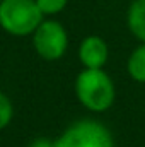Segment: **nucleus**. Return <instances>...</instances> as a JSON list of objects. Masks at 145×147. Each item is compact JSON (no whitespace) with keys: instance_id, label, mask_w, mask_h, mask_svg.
<instances>
[{"instance_id":"nucleus-1","label":"nucleus","mask_w":145,"mask_h":147,"mask_svg":"<svg viewBox=\"0 0 145 147\" xmlns=\"http://www.w3.org/2000/svg\"><path fill=\"white\" fill-rule=\"evenodd\" d=\"M75 96L89 111L104 113L116 99V86L103 69H84L75 79Z\"/></svg>"},{"instance_id":"nucleus-2","label":"nucleus","mask_w":145,"mask_h":147,"mask_svg":"<svg viewBox=\"0 0 145 147\" xmlns=\"http://www.w3.org/2000/svg\"><path fill=\"white\" fill-rule=\"evenodd\" d=\"M43 19L36 0L0 2V28L10 36H33Z\"/></svg>"},{"instance_id":"nucleus-3","label":"nucleus","mask_w":145,"mask_h":147,"mask_svg":"<svg viewBox=\"0 0 145 147\" xmlns=\"http://www.w3.org/2000/svg\"><path fill=\"white\" fill-rule=\"evenodd\" d=\"M55 142L56 147H114V137L101 121L84 118L68 125Z\"/></svg>"},{"instance_id":"nucleus-4","label":"nucleus","mask_w":145,"mask_h":147,"mask_svg":"<svg viewBox=\"0 0 145 147\" xmlns=\"http://www.w3.org/2000/svg\"><path fill=\"white\" fill-rule=\"evenodd\" d=\"M33 46L43 60H60L68 50V33L65 26L56 19L44 17L38 29L33 33Z\"/></svg>"},{"instance_id":"nucleus-5","label":"nucleus","mask_w":145,"mask_h":147,"mask_svg":"<svg viewBox=\"0 0 145 147\" xmlns=\"http://www.w3.org/2000/svg\"><path fill=\"white\" fill-rule=\"evenodd\" d=\"M109 58L108 43L97 34L85 36L79 45V60L84 69H103Z\"/></svg>"},{"instance_id":"nucleus-6","label":"nucleus","mask_w":145,"mask_h":147,"mask_svg":"<svg viewBox=\"0 0 145 147\" xmlns=\"http://www.w3.org/2000/svg\"><path fill=\"white\" fill-rule=\"evenodd\" d=\"M126 26L140 43H145V0H133L126 10Z\"/></svg>"},{"instance_id":"nucleus-7","label":"nucleus","mask_w":145,"mask_h":147,"mask_svg":"<svg viewBox=\"0 0 145 147\" xmlns=\"http://www.w3.org/2000/svg\"><path fill=\"white\" fill-rule=\"evenodd\" d=\"M126 70L135 82L145 84V43H140L130 53L126 62Z\"/></svg>"},{"instance_id":"nucleus-8","label":"nucleus","mask_w":145,"mask_h":147,"mask_svg":"<svg viewBox=\"0 0 145 147\" xmlns=\"http://www.w3.org/2000/svg\"><path fill=\"white\" fill-rule=\"evenodd\" d=\"M36 3L44 17H53L62 10H65L68 0H36Z\"/></svg>"},{"instance_id":"nucleus-9","label":"nucleus","mask_w":145,"mask_h":147,"mask_svg":"<svg viewBox=\"0 0 145 147\" xmlns=\"http://www.w3.org/2000/svg\"><path fill=\"white\" fill-rule=\"evenodd\" d=\"M12 116H14V106H12V101L10 98L0 91V130L7 128L12 121Z\"/></svg>"},{"instance_id":"nucleus-10","label":"nucleus","mask_w":145,"mask_h":147,"mask_svg":"<svg viewBox=\"0 0 145 147\" xmlns=\"http://www.w3.org/2000/svg\"><path fill=\"white\" fill-rule=\"evenodd\" d=\"M28 147H56V142L51 139H46V137H36L34 140L29 142Z\"/></svg>"},{"instance_id":"nucleus-11","label":"nucleus","mask_w":145,"mask_h":147,"mask_svg":"<svg viewBox=\"0 0 145 147\" xmlns=\"http://www.w3.org/2000/svg\"><path fill=\"white\" fill-rule=\"evenodd\" d=\"M0 2H2V0H0Z\"/></svg>"}]
</instances>
